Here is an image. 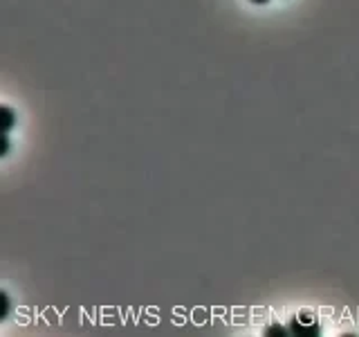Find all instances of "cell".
Listing matches in <instances>:
<instances>
[{"label": "cell", "mask_w": 359, "mask_h": 337, "mask_svg": "<svg viewBox=\"0 0 359 337\" xmlns=\"http://www.w3.org/2000/svg\"><path fill=\"white\" fill-rule=\"evenodd\" d=\"M287 329H290V335H308V337H317L321 333V326L314 317V312L310 310H303V312H297L294 317L287 322Z\"/></svg>", "instance_id": "6da1fadb"}, {"label": "cell", "mask_w": 359, "mask_h": 337, "mask_svg": "<svg viewBox=\"0 0 359 337\" xmlns=\"http://www.w3.org/2000/svg\"><path fill=\"white\" fill-rule=\"evenodd\" d=\"M14 126H16V112H14V108L3 106V108H0V131L9 133Z\"/></svg>", "instance_id": "7a4b0ae2"}, {"label": "cell", "mask_w": 359, "mask_h": 337, "mask_svg": "<svg viewBox=\"0 0 359 337\" xmlns=\"http://www.w3.org/2000/svg\"><path fill=\"white\" fill-rule=\"evenodd\" d=\"M265 335L267 337H287L290 329L283 324H272V326H267V329H265Z\"/></svg>", "instance_id": "3957f363"}, {"label": "cell", "mask_w": 359, "mask_h": 337, "mask_svg": "<svg viewBox=\"0 0 359 337\" xmlns=\"http://www.w3.org/2000/svg\"><path fill=\"white\" fill-rule=\"evenodd\" d=\"M0 303H3V310H0V319H7V315H9V297H7L5 290L0 292Z\"/></svg>", "instance_id": "277c9868"}, {"label": "cell", "mask_w": 359, "mask_h": 337, "mask_svg": "<svg viewBox=\"0 0 359 337\" xmlns=\"http://www.w3.org/2000/svg\"><path fill=\"white\" fill-rule=\"evenodd\" d=\"M0 142H3V151H0V157H5L9 153V133L0 135Z\"/></svg>", "instance_id": "5b68a950"}, {"label": "cell", "mask_w": 359, "mask_h": 337, "mask_svg": "<svg viewBox=\"0 0 359 337\" xmlns=\"http://www.w3.org/2000/svg\"><path fill=\"white\" fill-rule=\"evenodd\" d=\"M252 3H256V5H263V3H267V0H252Z\"/></svg>", "instance_id": "8992f818"}]
</instances>
